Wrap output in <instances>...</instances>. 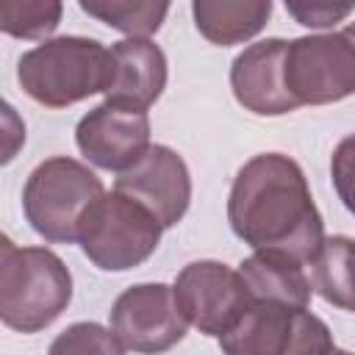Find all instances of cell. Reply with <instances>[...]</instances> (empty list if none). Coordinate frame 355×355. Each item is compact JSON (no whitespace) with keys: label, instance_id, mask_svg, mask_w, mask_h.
Returning a JSON list of instances; mask_svg holds the SVG:
<instances>
[{"label":"cell","instance_id":"7","mask_svg":"<svg viewBox=\"0 0 355 355\" xmlns=\"http://www.w3.org/2000/svg\"><path fill=\"white\" fill-rule=\"evenodd\" d=\"M172 288L186 322L214 338L225 336L252 302L239 269H230L222 261L186 263Z\"/></svg>","mask_w":355,"mask_h":355},{"label":"cell","instance_id":"1","mask_svg":"<svg viewBox=\"0 0 355 355\" xmlns=\"http://www.w3.org/2000/svg\"><path fill=\"white\" fill-rule=\"evenodd\" d=\"M227 222L255 252H283L311 266L324 244V222L302 166L283 153L252 155L233 178Z\"/></svg>","mask_w":355,"mask_h":355},{"label":"cell","instance_id":"4","mask_svg":"<svg viewBox=\"0 0 355 355\" xmlns=\"http://www.w3.org/2000/svg\"><path fill=\"white\" fill-rule=\"evenodd\" d=\"M103 194V180L86 164L53 155L28 175L22 186V214L44 241L72 244L80 236L83 216Z\"/></svg>","mask_w":355,"mask_h":355},{"label":"cell","instance_id":"17","mask_svg":"<svg viewBox=\"0 0 355 355\" xmlns=\"http://www.w3.org/2000/svg\"><path fill=\"white\" fill-rule=\"evenodd\" d=\"M80 8L128 39H150L169 14V3L155 0H80Z\"/></svg>","mask_w":355,"mask_h":355},{"label":"cell","instance_id":"15","mask_svg":"<svg viewBox=\"0 0 355 355\" xmlns=\"http://www.w3.org/2000/svg\"><path fill=\"white\" fill-rule=\"evenodd\" d=\"M191 17H194V28L211 44L230 47L258 36L266 28L272 17V3L269 0H194Z\"/></svg>","mask_w":355,"mask_h":355},{"label":"cell","instance_id":"3","mask_svg":"<svg viewBox=\"0 0 355 355\" xmlns=\"http://www.w3.org/2000/svg\"><path fill=\"white\" fill-rule=\"evenodd\" d=\"M22 92L44 108H67L92 94H105L111 80V47L89 36H55L17 61Z\"/></svg>","mask_w":355,"mask_h":355},{"label":"cell","instance_id":"6","mask_svg":"<svg viewBox=\"0 0 355 355\" xmlns=\"http://www.w3.org/2000/svg\"><path fill=\"white\" fill-rule=\"evenodd\" d=\"M286 86L300 105H327L355 94V44L344 31L288 39Z\"/></svg>","mask_w":355,"mask_h":355},{"label":"cell","instance_id":"21","mask_svg":"<svg viewBox=\"0 0 355 355\" xmlns=\"http://www.w3.org/2000/svg\"><path fill=\"white\" fill-rule=\"evenodd\" d=\"M286 11L305 28L324 31L347 19L355 11V3H327V0H288Z\"/></svg>","mask_w":355,"mask_h":355},{"label":"cell","instance_id":"10","mask_svg":"<svg viewBox=\"0 0 355 355\" xmlns=\"http://www.w3.org/2000/svg\"><path fill=\"white\" fill-rule=\"evenodd\" d=\"M114 189L144 205L161 222V227H175L191 202L189 166L166 144H153L136 166L116 178Z\"/></svg>","mask_w":355,"mask_h":355},{"label":"cell","instance_id":"24","mask_svg":"<svg viewBox=\"0 0 355 355\" xmlns=\"http://www.w3.org/2000/svg\"><path fill=\"white\" fill-rule=\"evenodd\" d=\"M344 352H347V349H336V352H333V355H344Z\"/></svg>","mask_w":355,"mask_h":355},{"label":"cell","instance_id":"14","mask_svg":"<svg viewBox=\"0 0 355 355\" xmlns=\"http://www.w3.org/2000/svg\"><path fill=\"white\" fill-rule=\"evenodd\" d=\"M300 311L277 302L252 300L241 319L219 336L225 355H286Z\"/></svg>","mask_w":355,"mask_h":355},{"label":"cell","instance_id":"16","mask_svg":"<svg viewBox=\"0 0 355 355\" xmlns=\"http://www.w3.org/2000/svg\"><path fill=\"white\" fill-rule=\"evenodd\" d=\"M313 291L341 311H355V239L330 236L324 239L316 261L311 263Z\"/></svg>","mask_w":355,"mask_h":355},{"label":"cell","instance_id":"8","mask_svg":"<svg viewBox=\"0 0 355 355\" xmlns=\"http://www.w3.org/2000/svg\"><path fill=\"white\" fill-rule=\"evenodd\" d=\"M186 316L166 283H136L111 305V330L136 355H161L183 341Z\"/></svg>","mask_w":355,"mask_h":355},{"label":"cell","instance_id":"2","mask_svg":"<svg viewBox=\"0 0 355 355\" xmlns=\"http://www.w3.org/2000/svg\"><path fill=\"white\" fill-rule=\"evenodd\" d=\"M72 300V275L47 247L0 241V319L17 333L50 327Z\"/></svg>","mask_w":355,"mask_h":355},{"label":"cell","instance_id":"19","mask_svg":"<svg viewBox=\"0 0 355 355\" xmlns=\"http://www.w3.org/2000/svg\"><path fill=\"white\" fill-rule=\"evenodd\" d=\"M47 355H125V344L111 327L97 322H75L53 338Z\"/></svg>","mask_w":355,"mask_h":355},{"label":"cell","instance_id":"23","mask_svg":"<svg viewBox=\"0 0 355 355\" xmlns=\"http://www.w3.org/2000/svg\"><path fill=\"white\" fill-rule=\"evenodd\" d=\"M344 33H347V39H349V42L355 44V22H349V25L344 28Z\"/></svg>","mask_w":355,"mask_h":355},{"label":"cell","instance_id":"9","mask_svg":"<svg viewBox=\"0 0 355 355\" xmlns=\"http://www.w3.org/2000/svg\"><path fill=\"white\" fill-rule=\"evenodd\" d=\"M75 144L80 155L105 172H128L136 166L150 144L147 111L125 108L116 103H100L75 128Z\"/></svg>","mask_w":355,"mask_h":355},{"label":"cell","instance_id":"5","mask_svg":"<svg viewBox=\"0 0 355 355\" xmlns=\"http://www.w3.org/2000/svg\"><path fill=\"white\" fill-rule=\"evenodd\" d=\"M161 222L122 191L103 194L83 216L78 244L103 272H128L141 266L161 244Z\"/></svg>","mask_w":355,"mask_h":355},{"label":"cell","instance_id":"18","mask_svg":"<svg viewBox=\"0 0 355 355\" xmlns=\"http://www.w3.org/2000/svg\"><path fill=\"white\" fill-rule=\"evenodd\" d=\"M64 6L58 0H3L0 3V31L14 39H42L50 36L61 22Z\"/></svg>","mask_w":355,"mask_h":355},{"label":"cell","instance_id":"22","mask_svg":"<svg viewBox=\"0 0 355 355\" xmlns=\"http://www.w3.org/2000/svg\"><path fill=\"white\" fill-rule=\"evenodd\" d=\"M330 178L338 200L355 216V133L336 144L330 158Z\"/></svg>","mask_w":355,"mask_h":355},{"label":"cell","instance_id":"11","mask_svg":"<svg viewBox=\"0 0 355 355\" xmlns=\"http://www.w3.org/2000/svg\"><path fill=\"white\" fill-rule=\"evenodd\" d=\"M288 39H261L244 47L230 67V89L239 105L258 116H283L297 111L286 86Z\"/></svg>","mask_w":355,"mask_h":355},{"label":"cell","instance_id":"12","mask_svg":"<svg viewBox=\"0 0 355 355\" xmlns=\"http://www.w3.org/2000/svg\"><path fill=\"white\" fill-rule=\"evenodd\" d=\"M166 89V55L153 39H122L111 44V80L105 103L147 111Z\"/></svg>","mask_w":355,"mask_h":355},{"label":"cell","instance_id":"20","mask_svg":"<svg viewBox=\"0 0 355 355\" xmlns=\"http://www.w3.org/2000/svg\"><path fill=\"white\" fill-rule=\"evenodd\" d=\"M338 347L333 344L330 327L311 311H300L291 333V344L286 355H333Z\"/></svg>","mask_w":355,"mask_h":355},{"label":"cell","instance_id":"13","mask_svg":"<svg viewBox=\"0 0 355 355\" xmlns=\"http://www.w3.org/2000/svg\"><path fill=\"white\" fill-rule=\"evenodd\" d=\"M239 275L250 291V300L277 302L291 311H308L311 305L313 286L305 275V266L283 252L258 250L241 261Z\"/></svg>","mask_w":355,"mask_h":355}]
</instances>
